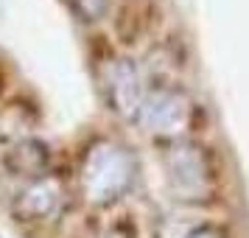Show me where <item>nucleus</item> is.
Returning a JSON list of instances; mask_svg holds the SVG:
<instances>
[{
    "instance_id": "nucleus-2",
    "label": "nucleus",
    "mask_w": 249,
    "mask_h": 238,
    "mask_svg": "<svg viewBox=\"0 0 249 238\" xmlns=\"http://www.w3.org/2000/svg\"><path fill=\"white\" fill-rule=\"evenodd\" d=\"M165 171L174 199L207 202L215 193V165L210 151L199 143H177L165 154Z\"/></svg>"
},
{
    "instance_id": "nucleus-8",
    "label": "nucleus",
    "mask_w": 249,
    "mask_h": 238,
    "mask_svg": "<svg viewBox=\"0 0 249 238\" xmlns=\"http://www.w3.org/2000/svg\"><path fill=\"white\" fill-rule=\"evenodd\" d=\"M188 238H224V233L213 224H202V227H196Z\"/></svg>"
},
{
    "instance_id": "nucleus-6",
    "label": "nucleus",
    "mask_w": 249,
    "mask_h": 238,
    "mask_svg": "<svg viewBox=\"0 0 249 238\" xmlns=\"http://www.w3.org/2000/svg\"><path fill=\"white\" fill-rule=\"evenodd\" d=\"M3 165L12 171L14 177H28L34 182L39 177H45L48 165H51V151H48V146L42 140L28 137V140H20L17 146H12L6 151Z\"/></svg>"
},
{
    "instance_id": "nucleus-5",
    "label": "nucleus",
    "mask_w": 249,
    "mask_h": 238,
    "mask_svg": "<svg viewBox=\"0 0 249 238\" xmlns=\"http://www.w3.org/2000/svg\"><path fill=\"white\" fill-rule=\"evenodd\" d=\"M62 193H65V185L59 174H45L34 180L14 202L17 221H42L48 216H53L62 204Z\"/></svg>"
},
{
    "instance_id": "nucleus-3",
    "label": "nucleus",
    "mask_w": 249,
    "mask_h": 238,
    "mask_svg": "<svg viewBox=\"0 0 249 238\" xmlns=\"http://www.w3.org/2000/svg\"><path fill=\"white\" fill-rule=\"evenodd\" d=\"M140 121L154 135H177L193 124V101L179 87L160 84L143 98Z\"/></svg>"
},
{
    "instance_id": "nucleus-4",
    "label": "nucleus",
    "mask_w": 249,
    "mask_h": 238,
    "mask_svg": "<svg viewBox=\"0 0 249 238\" xmlns=\"http://www.w3.org/2000/svg\"><path fill=\"white\" fill-rule=\"evenodd\" d=\"M107 98H109V107L115 112L126 115H140V107H143V87H140V76H137L135 65L129 59H112L107 65Z\"/></svg>"
},
{
    "instance_id": "nucleus-1",
    "label": "nucleus",
    "mask_w": 249,
    "mask_h": 238,
    "mask_svg": "<svg viewBox=\"0 0 249 238\" xmlns=\"http://www.w3.org/2000/svg\"><path fill=\"white\" fill-rule=\"evenodd\" d=\"M135 180V160L115 140H98L81 163V188L92 204H109L121 199Z\"/></svg>"
},
{
    "instance_id": "nucleus-7",
    "label": "nucleus",
    "mask_w": 249,
    "mask_h": 238,
    "mask_svg": "<svg viewBox=\"0 0 249 238\" xmlns=\"http://www.w3.org/2000/svg\"><path fill=\"white\" fill-rule=\"evenodd\" d=\"M73 3V9L79 12L81 20H101L104 14H107V6H109V0H70Z\"/></svg>"
}]
</instances>
